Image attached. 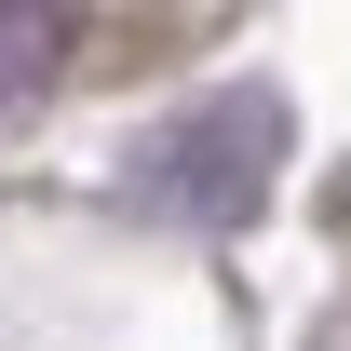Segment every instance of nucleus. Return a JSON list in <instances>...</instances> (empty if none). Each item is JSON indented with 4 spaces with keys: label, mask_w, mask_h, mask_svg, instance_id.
Listing matches in <instances>:
<instances>
[{
    "label": "nucleus",
    "mask_w": 351,
    "mask_h": 351,
    "mask_svg": "<svg viewBox=\"0 0 351 351\" xmlns=\"http://www.w3.org/2000/svg\"><path fill=\"white\" fill-rule=\"evenodd\" d=\"M270 149H284V108L270 95H217L203 122H176L162 149H149V203H176V217H203V230H230V217H257V176H270Z\"/></svg>",
    "instance_id": "f257e3e1"
},
{
    "label": "nucleus",
    "mask_w": 351,
    "mask_h": 351,
    "mask_svg": "<svg viewBox=\"0 0 351 351\" xmlns=\"http://www.w3.org/2000/svg\"><path fill=\"white\" fill-rule=\"evenodd\" d=\"M54 68H68V0H0V122L41 108Z\"/></svg>",
    "instance_id": "f03ea898"
}]
</instances>
